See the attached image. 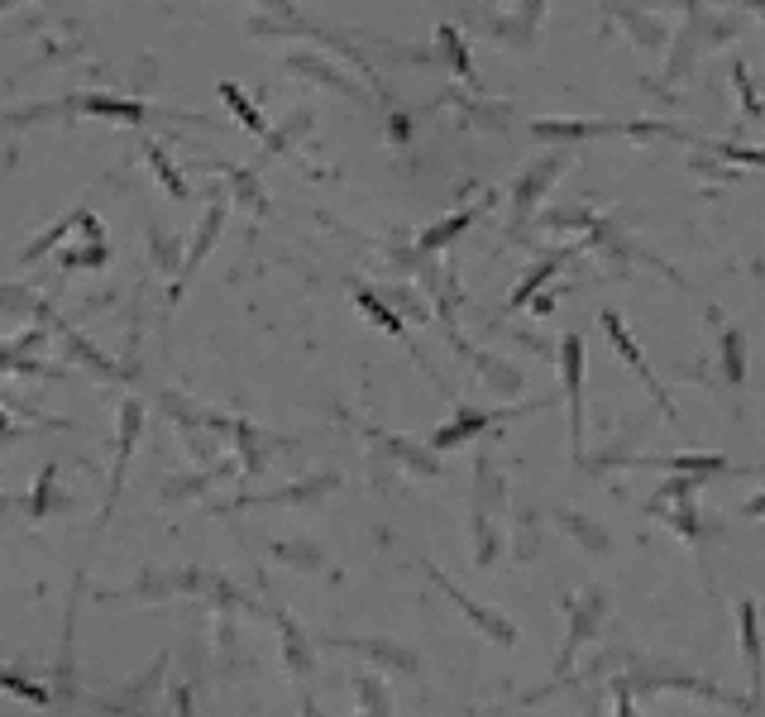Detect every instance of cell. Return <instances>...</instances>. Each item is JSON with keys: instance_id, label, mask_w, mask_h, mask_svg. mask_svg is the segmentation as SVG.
Segmentation results:
<instances>
[{"instance_id": "cell-8", "label": "cell", "mask_w": 765, "mask_h": 717, "mask_svg": "<svg viewBox=\"0 0 765 717\" xmlns=\"http://www.w3.org/2000/svg\"><path fill=\"white\" fill-rule=\"evenodd\" d=\"M612 15L622 20V29H627V34H632V39H636V44H641V48H660V44H665V39H670V29H665V24H660V20H651V15H641V10H627V5H612Z\"/></svg>"}, {"instance_id": "cell-6", "label": "cell", "mask_w": 765, "mask_h": 717, "mask_svg": "<svg viewBox=\"0 0 765 717\" xmlns=\"http://www.w3.org/2000/svg\"><path fill=\"white\" fill-rule=\"evenodd\" d=\"M742 651H746V665H751V708H761L765 670H761V608L756 603L742 608Z\"/></svg>"}, {"instance_id": "cell-1", "label": "cell", "mask_w": 765, "mask_h": 717, "mask_svg": "<svg viewBox=\"0 0 765 717\" xmlns=\"http://www.w3.org/2000/svg\"><path fill=\"white\" fill-rule=\"evenodd\" d=\"M560 369H565V402H569V440L574 455L584 450V340L565 335L560 340Z\"/></svg>"}, {"instance_id": "cell-13", "label": "cell", "mask_w": 765, "mask_h": 717, "mask_svg": "<svg viewBox=\"0 0 765 717\" xmlns=\"http://www.w3.org/2000/svg\"><path fill=\"white\" fill-rule=\"evenodd\" d=\"M350 646L354 651H364V655H373V660H383V665H393V670H407V674L416 670V655L402 651V646H393V641H350Z\"/></svg>"}, {"instance_id": "cell-22", "label": "cell", "mask_w": 765, "mask_h": 717, "mask_svg": "<svg viewBox=\"0 0 765 717\" xmlns=\"http://www.w3.org/2000/svg\"><path fill=\"white\" fill-rule=\"evenodd\" d=\"M732 82H737V91H742L746 115L756 120V115H761V101H756V91H751V82H746V63H732Z\"/></svg>"}, {"instance_id": "cell-3", "label": "cell", "mask_w": 765, "mask_h": 717, "mask_svg": "<svg viewBox=\"0 0 765 717\" xmlns=\"http://www.w3.org/2000/svg\"><path fill=\"white\" fill-rule=\"evenodd\" d=\"M598 326L608 330L612 349H617V354H622V359H627V364H632V369H636V378H641V383H646V392L656 397V407H660V412H665V416H679V412H675V402H670V397H665V388H660V378H656V373H651V364L641 359V349H636V340H632V335H627V326L617 321V311H603V316H598Z\"/></svg>"}, {"instance_id": "cell-7", "label": "cell", "mask_w": 765, "mask_h": 717, "mask_svg": "<svg viewBox=\"0 0 765 717\" xmlns=\"http://www.w3.org/2000/svg\"><path fill=\"white\" fill-rule=\"evenodd\" d=\"M718 364H722V383H727V388H742L746 383V335L737 326H722Z\"/></svg>"}, {"instance_id": "cell-12", "label": "cell", "mask_w": 765, "mask_h": 717, "mask_svg": "<svg viewBox=\"0 0 765 717\" xmlns=\"http://www.w3.org/2000/svg\"><path fill=\"white\" fill-rule=\"evenodd\" d=\"M560 526H565V531H574V541L584 545V550H598V555H608V531H603V526L598 522H589V517H584V512H560Z\"/></svg>"}, {"instance_id": "cell-10", "label": "cell", "mask_w": 765, "mask_h": 717, "mask_svg": "<svg viewBox=\"0 0 765 717\" xmlns=\"http://www.w3.org/2000/svg\"><path fill=\"white\" fill-rule=\"evenodd\" d=\"M493 421H503V416H498V412H459V416H455V426H445V431L436 435V450H455V445H464L469 435L488 431Z\"/></svg>"}, {"instance_id": "cell-21", "label": "cell", "mask_w": 765, "mask_h": 717, "mask_svg": "<svg viewBox=\"0 0 765 717\" xmlns=\"http://www.w3.org/2000/svg\"><path fill=\"white\" fill-rule=\"evenodd\" d=\"M359 306H364V316H373V321H378V326H388V330H402V321H397L393 311H388V306L378 302V297H373V292H359Z\"/></svg>"}, {"instance_id": "cell-15", "label": "cell", "mask_w": 765, "mask_h": 717, "mask_svg": "<svg viewBox=\"0 0 765 717\" xmlns=\"http://www.w3.org/2000/svg\"><path fill=\"white\" fill-rule=\"evenodd\" d=\"M474 478H479V507L483 502H488V507H503V478H498V469H493L488 459H479Z\"/></svg>"}, {"instance_id": "cell-20", "label": "cell", "mask_w": 765, "mask_h": 717, "mask_svg": "<svg viewBox=\"0 0 765 717\" xmlns=\"http://www.w3.org/2000/svg\"><path fill=\"white\" fill-rule=\"evenodd\" d=\"M440 48H445V58L455 63V72H459V77H469V58H464V44H459V34H455V29H440Z\"/></svg>"}, {"instance_id": "cell-16", "label": "cell", "mask_w": 765, "mask_h": 717, "mask_svg": "<svg viewBox=\"0 0 765 717\" xmlns=\"http://www.w3.org/2000/svg\"><path fill=\"white\" fill-rule=\"evenodd\" d=\"M283 636H287V665H292V674H306V670H311V651H306L302 631L292 627L287 617H283Z\"/></svg>"}, {"instance_id": "cell-14", "label": "cell", "mask_w": 765, "mask_h": 717, "mask_svg": "<svg viewBox=\"0 0 765 717\" xmlns=\"http://www.w3.org/2000/svg\"><path fill=\"white\" fill-rule=\"evenodd\" d=\"M479 369L493 378V388L503 392V397H512V392H522V369H512V364H503V359H493V354H483Z\"/></svg>"}, {"instance_id": "cell-2", "label": "cell", "mask_w": 765, "mask_h": 717, "mask_svg": "<svg viewBox=\"0 0 765 717\" xmlns=\"http://www.w3.org/2000/svg\"><path fill=\"white\" fill-rule=\"evenodd\" d=\"M569 168V153L560 149V153H546V158H536L531 168H526L522 177H517V187H512V220L522 225L531 211H536V201L546 196V187L555 182V177Z\"/></svg>"}, {"instance_id": "cell-24", "label": "cell", "mask_w": 765, "mask_h": 717, "mask_svg": "<svg viewBox=\"0 0 765 717\" xmlns=\"http://www.w3.org/2000/svg\"><path fill=\"white\" fill-rule=\"evenodd\" d=\"M746 517H765V493H761V498L746 502Z\"/></svg>"}, {"instance_id": "cell-18", "label": "cell", "mask_w": 765, "mask_h": 717, "mask_svg": "<svg viewBox=\"0 0 765 717\" xmlns=\"http://www.w3.org/2000/svg\"><path fill=\"white\" fill-rule=\"evenodd\" d=\"M0 689H10V694L24 698V703H48V689L29 684V679H20V674H5V670H0Z\"/></svg>"}, {"instance_id": "cell-9", "label": "cell", "mask_w": 765, "mask_h": 717, "mask_svg": "<svg viewBox=\"0 0 765 717\" xmlns=\"http://www.w3.org/2000/svg\"><path fill=\"white\" fill-rule=\"evenodd\" d=\"M569 259H574V249H565L560 259H541V263H536V268L526 273L522 283L512 287V297H507V311H522V306L531 302V297H536V287L550 283V278H555V268H560V263H569Z\"/></svg>"}, {"instance_id": "cell-25", "label": "cell", "mask_w": 765, "mask_h": 717, "mask_svg": "<svg viewBox=\"0 0 765 717\" xmlns=\"http://www.w3.org/2000/svg\"><path fill=\"white\" fill-rule=\"evenodd\" d=\"M531 311H541V316H546V311H555V292H546V297H541V302L531 306Z\"/></svg>"}, {"instance_id": "cell-17", "label": "cell", "mask_w": 765, "mask_h": 717, "mask_svg": "<svg viewBox=\"0 0 765 717\" xmlns=\"http://www.w3.org/2000/svg\"><path fill=\"white\" fill-rule=\"evenodd\" d=\"M469 220H474V211H459V216H450V220H440L436 230H431V235L421 239V249H440V244H450V239H455L459 230H464V225H469Z\"/></svg>"}, {"instance_id": "cell-11", "label": "cell", "mask_w": 765, "mask_h": 717, "mask_svg": "<svg viewBox=\"0 0 765 717\" xmlns=\"http://www.w3.org/2000/svg\"><path fill=\"white\" fill-rule=\"evenodd\" d=\"M627 464H656V469H675V474H727L722 455H675V459H627Z\"/></svg>"}, {"instance_id": "cell-23", "label": "cell", "mask_w": 765, "mask_h": 717, "mask_svg": "<svg viewBox=\"0 0 765 717\" xmlns=\"http://www.w3.org/2000/svg\"><path fill=\"white\" fill-rule=\"evenodd\" d=\"M703 34H708V39H703V44H727V39H732V34H737V20H708L703 24Z\"/></svg>"}, {"instance_id": "cell-19", "label": "cell", "mask_w": 765, "mask_h": 717, "mask_svg": "<svg viewBox=\"0 0 765 717\" xmlns=\"http://www.w3.org/2000/svg\"><path fill=\"white\" fill-rule=\"evenodd\" d=\"M541 15H546V0H522L512 20H517V29H522L526 39H536V29H541Z\"/></svg>"}, {"instance_id": "cell-5", "label": "cell", "mask_w": 765, "mask_h": 717, "mask_svg": "<svg viewBox=\"0 0 765 717\" xmlns=\"http://www.w3.org/2000/svg\"><path fill=\"white\" fill-rule=\"evenodd\" d=\"M431 574H436V569H431ZM436 584L445 588V593H450V598H455L459 608H464V617H469V622H474V627H483V631H488V636H493V641H498V646H512V641H517V627H512V622H507V617H498V612H493V608H479V603H474V598H464V593H459L455 584H445V579H440V574H436Z\"/></svg>"}, {"instance_id": "cell-4", "label": "cell", "mask_w": 765, "mask_h": 717, "mask_svg": "<svg viewBox=\"0 0 765 717\" xmlns=\"http://www.w3.org/2000/svg\"><path fill=\"white\" fill-rule=\"evenodd\" d=\"M569 617H574V622H569V641H565L560 665H569V660H574V651L589 641V631L598 627V617H603V593H598V588H589L584 598H574V603H569Z\"/></svg>"}]
</instances>
